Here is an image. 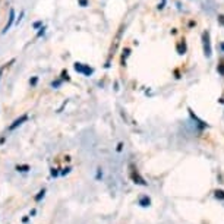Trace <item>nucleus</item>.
<instances>
[{"instance_id": "nucleus-3", "label": "nucleus", "mask_w": 224, "mask_h": 224, "mask_svg": "<svg viewBox=\"0 0 224 224\" xmlns=\"http://www.w3.org/2000/svg\"><path fill=\"white\" fill-rule=\"evenodd\" d=\"M27 119H28V116H27V114L21 116L19 119H16V120L13 122V125H10V126H9V130H13V129H16L18 126H21V125H22L24 122H27Z\"/></svg>"}, {"instance_id": "nucleus-6", "label": "nucleus", "mask_w": 224, "mask_h": 224, "mask_svg": "<svg viewBox=\"0 0 224 224\" xmlns=\"http://www.w3.org/2000/svg\"><path fill=\"white\" fill-rule=\"evenodd\" d=\"M185 52H186L185 43H179V44H177V53H179V54H185Z\"/></svg>"}, {"instance_id": "nucleus-15", "label": "nucleus", "mask_w": 224, "mask_h": 224, "mask_svg": "<svg viewBox=\"0 0 224 224\" xmlns=\"http://www.w3.org/2000/svg\"><path fill=\"white\" fill-rule=\"evenodd\" d=\"M122 148H123V144H119L117 145V151H122Z\"/></svg>"}, {"instance_id": "nucleus-10", "label": "nucleus", "mask_w": 224, "mask_h": 224, "mask_svg": "<svg viewBox=\"0 0 224 224\" xmlns=\"http://www.w3.org/2000/svg\"><path fill=\"white\" fill-rule=\"evenodd\" d=\"M44 193H46V190L43 189L41 192H40V193H38V195H37V196H35V201H40V199H41V198L44 196Z\"/></svg>"}, {"instance_id": "nucleus-16", "label": "nucleus", "mask_w": 224, "mask_h": 224, "mask_svg": "<svg viewBox=\"0 0 224 224\" xmlns=\"http://www.w3.org/2000/svg\"><path fill=\"white\" fill-rule=\"evenodd\" d=\"M69 170H70V169H65V170L62 172V174H66V173H69Z\"/></svg>"}, {"instance_id": "nucleus-7", "label": "nucleus", "mask_w": 224, "mask_h": 224, "mask_svg": "<svg viewBox=\"0 0 224 224\" xmlns=\"http://www.w3.org/2000/svg\"><path fill=\"white\" fill-rule=\"evenodd\" d=\"M139 204H141L142 207H148V205H150V198H148V196H144V198H141Z\"/></svg>"}, {"instance_id": "nucleus-5", "label": "nucleus", "mask_w": 224, "mask_h": 224, "mask_svg": "<svg viewBox=\"0 0 224 224\" xmlns=\"http://www.w3.org/2000/svg\"><path fill=\"white\" fill-rule=\"evenodd\" d=\"M132 179L135 180V183H139V185H147V183H145V180L139 176L138 173H135V172L132 173Z\"/></svg>"}, {"instance_id": "nucleus-4", "label": "nucleus", "mask_w": 224, "mask_h": 224, "mask_svg": "<svg viewBox=\"0 0 224 224\" xmlns=\"http://www.w3.org/2000/svg\"><path fill=\"white\" fill-rule=\"evenodd\" d=\"M13 21H15V10H13V9H10V12H9V21H7V24H6V27H4L3 32H6V31H7V29L12 27Z\"/></svg>"}, {"instance_id": "nucleus-12", "label": "nucleus", "mask_w": 224, "mask_h": 224, "mask_svg": "<svg viewBox=\"0 0 224 224\" xmlns=\"http://www.w3.org/2000/svg\"><path fill=\"white\" fill-rule=\"evenodd\" d=\"M217 70H218V73H221V75L224 76V65H218Z\"/></svg>"}, {"instance_id": "nucleus-1", "label": "nucleus", "mask_w": 224, "mask_h": 224, "mask_svg": "<svg viewBox=\"0 0 224 224\" xmlns=\"http://www.w3.org/2000/svg\"><path fill=\"white\" fill-rule=\"evenodd\" d=\"M202 46H204V54L207 56V57H211V41H209V32L205 31L204 34H202Z\"/></svg>"}, {"instance_id": "nucleus-14", "label": "nucleus", "mask_w": 224, "mask_h": 224, "mask_svg": "<svg viewBox=\"0 0 224 224\" xmlns=\"http://www.w3.org/2000/svg\"><path fill=\"white\" fill-rule=\"evenodd\" d=\"M28 169H29V167H28V166H21V167H19V166H18V170H21V172H27V170H28Z\"/></svg>"}, {"instance_id": "nucleus-2", "label": "nucleus", "mask_w": 224, "mask_h": 224, "mask_svg": "<svg viewBox=\"0 0 224 224\" xmlns=\"http://www.w3.org/2000/svg\"><path fill=\"white\" fill-rule=\"evenodd\" d=\"M75 70H76V72H81V73H84V75H91V73H92V69L85 66V65H82V63H75Z\"/></svg>"}, {"instance_id": "nucleus-9", "label": "nucleus", "mask_w": 224, "mask_h": 224, "mask_svg": "<svg viewBox=\"0 0 224 224\" xmlns=\"http://www.w3.org/2000/svg\"><path fill=\"white\" fill-rule=\"evenodd\" d=\"M215 196L220 198V199H224V192L223 190H217V192H215Z\"/></svg>"}, {"instance_id": "nucleus-8", "label": "nucleus", "mask_w": 224, "mask_h": 224, "mask_svg": "<svg viewBox=\"0 0 224 224\" xmlns=\"http://www.w3.org/2000/svg\"><path fill=\"white\" fill-rule=\"evenodd\" d=\"M129 53H130L129 49H125V50H123V56H122V63H123V66H125V57H127Z\"/></svg>"}, {"instance_id": "nucleus-17", "label": "nucleus", "mask_w": 224, "mask_h": 224, "mask_svg": "<svg viewBox=\"0 0 224 224\" xmlns=\"http://www.w3.org/2000/svg\"><path fill=\"white\" fill-rule=\"evenodd\" d=\"M31 84H32V85H35V84H37V78H34V79L31 81Z\"/></svg>"}, {"instance_id": "nucleus-13", "label": "nucleus", "mask_w": 224, "mask_h": 224, "mask_svg": "<svg viewBox=\"0 0 224 224\" xmlns=\"http://www.w3.org/2000/svg\"><path fill=\"white\" fill-rule=\"evenodd\" d=\"M62 78H63V79H66V81H69V75H68V72H66V70H63V72H62Z\"/></svg>"}, {"instance_id": "nucleus-11", "label": "nucleus", "mask_w": 224, "mask_h": 224, "mask_svg": "<svg viewBox=\"0 0 224 224\" xmlns=\"http://www.w3.org/2000/svg\"><path fill=\"white\" fill-rule=\"evenodd\" d=\"M217 21H218V24H220L221 27H224V15H218Z\"/></svg>"}]
</instances>
